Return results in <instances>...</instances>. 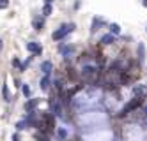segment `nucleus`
<instances>
[{
  "label": "nucleus",
  "instance_id": "1",
  "mask_svg": "<svg viewBox=\"0 0 147 141\" xmlns=\"http://www.w3.org/2000/svg\"><path fill=\"white\" fill-rule=\"evenodd\" d=\"M73 28H75V25L73 23H67V25H62L59 30L53 32V41H60L62 37H66L69 32H73Z\"/></svg>",
  "mask_w": 147,
  "mask_h": 141
},
{
  "label": "nucleus",
  "instance_id": "2",
  "mask_svg": "<svg viewBox=\"0 0 147 141\" xmlns=\"http://www.w3.org/2000/svg\"><path fill=\"white\" fill-rule=\"evenodd\" d=\"M27 49L30 53H34V55H41V51H43V48H41L37 42H27Z\"/></svg>",
  "mask_w": 147,
  "mask_h": 141
},
{
  "label": "nucleus",
  "instance_id": "3",
  "mask_svg": "<svg viewBox=\"0 0 147 141\" xmlns=\"http://www.w3.org/2000/svg\"><path fill=\"white\" fill-rule=\"evenodd\" d=\"M41 71L45 74H50L51 72V62H43V65H41Z\"/></svg>",
  "mask_w": 147,
  "mask_h": 141
},
{
  "label": "nucleus",
  "instance_id": "4",
  "mask_svg": "<svg viewBox=\"0 0 147 141\" xmlns=\"http://www.w3.org/2000/svg\"><path fill=\"white\" fill-rule=\"evenodd\" d=\"M37 102H39L37 99H32V101H28V102L25 104V110H27V111H30V110H34V108L37 106Z\"/></svg>",
  "mask_w": 147,
  "mask_h": 141
},
{
  "label": "nucleus",
  "instance_id": "5",
  "mask_svg": "<svg viewBox=\"0 0 147 141\" xmlns=\"http://www.w3.org/2000/svg\"><path fill=\"white\" fill-rule=\"evenodd\" d=\"M43 25H45L43 19H39V18L34 19V28H36V30H41V28H43Z\"/></svg>",
  "mask_w": 147,
  "mask_h": 141
},
{
  "label": "nucleus",
  "instance_id": "6",
  "mask_svg": "<svg viewBox=\"0 0 147 141\" xmlns=\"http://www.w3.org/2000/svg\"><path fill=\"white\" fill-rule=\"evenodd\" d=\"M43 14H45V16H50V14H51V4H46V5L43 7Z\"/></svg>",
  "mask_w": 147,
  "mask_h": 141
},
{
  "label": "nucleus",
  "instance_id": "7",
  "mask_svg": "<svg viewBox=\"0 0 147 141\" xmlns=\"http://www.w3.org/2000/svg\"><path fill=\"white\" fill-rule=\"evenodd\" d=\"M101 42H103V44H112V42H113V37H112V35H105V37L101 39Z\"/></svg>",
  "mask_w": 147,
  "mask_h": 141
},
{
  "label": "nucleus",
  "instance_id": "8",
  "mask_svg": "<svg viewBox=\"0 0 147 141\" xmlns=\"http://www.w3.org/2000/svg\"><path fill=\"white\" fill-rule=\"evenodd\" d=\"M48 85H50V80H48V78H43V80H41V88H43V90L48 88Z\"/></svg>",
  "mask_w": 147,
  "mask_h": 141
},
{
  "label": "nucleus",
  "instance_id": "9",
  "mask_svg": "<svg viewBox=\"0 0 147 141\" xmlns=\"http://www.w3.org/2000/svg\"><path fill=\"white\" fill-rule=\"evenodd\" d=\"M110 30H112V34H119V32H121V27L119 25H110Z\"/></svg>",
  "mask_w": 147,
  "mask_h": 141
},
{
  "label": "nucleus",
  "instance_id": "10",
  "mask_svg": "<svg viewBox=\"0 0 147 141\" xmlns=\"http://www.w3.org/2000/svg\"><path fill=\"white\" fill-rule=\"evenodd\" d=\"M23 94H25V97H28V95H30V88H28V85H23Z\"/></svg>",
  "mask_w": 147,
  "mask_h": 141
},
{
  "label": "nucleus",
  "instance_id": "11",
  "mask_svg": "<svg viewBox=\"0 0 147 141\" xmlns=\"http://www.w3.org/2000/svg\"><path fill=\"white\" fill-rule=\"evenodd\" d=\"M9 5V2H7V0H0V9H5Z\"/></svg>",
  "mask_w": 147,
  "mask_h": 141
},
{
  "label": "nucleus",
  "instance_id": "12",
  "mask_svg": "<svg viewBox=\"0 0 147 141\" xmlns=\"http://www.w3.org/2000/svg\"><path fill=\"white\" fill-rule=\"evenodd\" d=\"M13 65L20 67V71H22V65H20V60H18V58H13Z\"/></svg>",
  "mask_w": 147,
  "mask_h": 141
},
{
  "label": "nucleus",
  "instance_id": "13",
  "mask_svg": "<svg viewBox=\"0 0 147 141\" xmlns=\"http://www.w3.org/2000/svg\"><path fill=\"white\" fill-rule=\"evenodd\" d=\"M25 125H27L25 122H20V124H18V129H25Z\"/></svg>",
  "mask_w": 147,
  "mask_h": 141
},
{
  "label": "nucleus",
  "instance_id": "14",
  "mask_svg": "<svg viewBox=\"0 0 147 141\" xmlns=\"http://www.w3.org/2000/svg\"><path fill=\"white\" fill-rule=\"evenodd\" d=\"M142 4H144V7H147V0H144V2H142Z\"/></svg>",
  "mask_w": 147,
  "mask_h": 141
},
{
  "label": "nucleus",
  "instance_id": "15",
  "mask_svg": "<svg viewBox=\"0 0 147 141\" xmlns=\"http://www.w3.org/2000/svg\"><path fill=\"white\" fill-rule=\"evenodd\" d=\"M13 141H18V134H16V136H14V138H13Z\"/></svg>",
  "mask_w": 147,
  "mask_h": 141
},
{
  "label": "nucleus",
  "instance_id": "16",
  "mask_svg": "<svg viewBox=\"0 0 147 141\" xmlns=\"http://www.w3.org/2000/svg\"><path fill=\"white\" fill-rule=\"evenodd\" d=\"M45 2H46V4H50V2H51V0H45Z\"/></svg>",
  "mask_w": 147,
  "mask_h": 141
},
{
  "label": "nucleus",
  "instance_id": "17",
  "mask_svg": "<svg viewBox=\"0 0 147 141\" xmlns=\"http://www.w3.org/2000/svg\"><path fill=\"white\" fill-rule=\"evenodd\" d=\"M0 49H2V41H0Z\"/></svg>",
  "mask_w": 147,
  "mask_h": 141
}]
</instances>
